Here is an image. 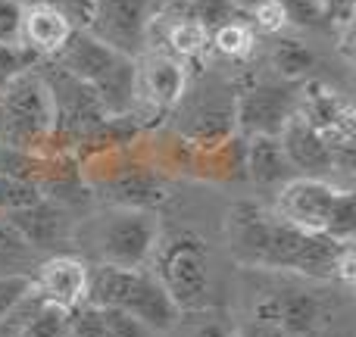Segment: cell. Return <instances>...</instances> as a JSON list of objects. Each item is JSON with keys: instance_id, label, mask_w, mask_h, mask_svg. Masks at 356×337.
Returning a JSON list of instances; mask_svg holds the SVG:
<instances>
[{"instance_id": "2e32d148", "label": "cell", "mask_w": 356, "mask_h": 337, "mask_svg": "<svg viewBox=\"0 0 356 337\" xmlns=\"http://www.w3.org/2000/svg\"><path fill=\"white\" fill-rule=\"evenodd\" d=\"M106 190H110V197L122 209H144V213L163 209L169 200H172L169 184L147 169H122L119 175L110 178Z\"/></svg>"}, {"instance_id": "44dd1931", "label": "cell", "mask_w": 356, "mask_h": 337, "mask_svg": "<svg viewBox=\"0 0 356 337\" xmlns=\"http://www.w3.org/2000/svg\"><path fill=\"white\" fill-rule=\"evenodd\" d=\"M309 66H313V54H309L307 44L294 41V38L275 41V47H272V69L282 79H288V81L303 79L309 72Z\"/></svg>"}, {"instance_id": "277c9868", "label": "cell", "mask_w": 356, "mask_h": 337, "mask_svg": "<svg viewBox=\"0 0 356 337\" xmlns=\"http://www.w3.org/2000/svg\"><path fill=\"white\" fill-rule=\"evenodd\" d=\"M88 306L119 309L135 315L147 328H172L178 319L175 303L166 297L154 275L141 269H119V265H88Z\"/></svg>"}, {"instance_id": "ba28073f", "label": "cell", "mask_w": 356, "mask_h": 337, "mask_svg": "<svg viewBox=\"0 0 356 337\" xmlns=\"http://www.w3.org/2000/svg\"><path fill=\"white\" fill-rule=\"evenodd\" d=\"M234 125L244 135H278L282 125L297 113V100L288 88L259 85L253 75L238 81V94L232 97Z\"/></svg>"}, {"instance_id": "5bb4252c", "label": "cell", "mask_w": 356, "mask_h": 337, "mask_svg": "<svg viewBox=\"0 0 356 337\" xmlns=\"http://www.w3.org/2000/svg\"><path fill=\"white\" fill-rule=\"evenodd\" d=\"M184 63L175 60V56L166 54H156L138 69V79H135V94L141 91V100L150 106V110H172V106L181 104L184 97Z\"/></svg>"}, {"instance_id": "f546056e", "label": "cell", "mask_w": 356, "mask_h": 337, "mask_svg": "<svg viewBox=\"0 0 356 337\" xmlns=\"http://www.w3.org/2000/svg\"><path fill=\"white\" fill-rule=\"evenodd\" d=\"M228 6H232V0H191V16L207 28H213V25H222V19L228 16Z\"/></svg>"}, {"instance_id": "1f68e13d", "label": "cell", "mask_w": 356, "mask_h": 337, "mask_svg": "<svg viewBox=\"0 0 356 337\" xmlns=\"http://www.w3.org/2000/svg\"><path fill=\"white\" fill-rule=\"evenodd\" d=\"M238 337H294V334H284L278 331V328H269V325H257V322H250V325L244 328Z\"/></svg>"}, {"instance_id": "836d02e7", "label": "cell", "mask_w": 356, "mask_h": 337, "mask_svg": "<svg viewBox=\"0 0 356 337\" xmlns=\"http://www.w3.org/2000/svg\"><path fill=\"white\" fill-rule=\"evenodd\" d=\"M163 6H169V10H188V16H191V0H163Z\"/></svg>"}, {"instance_id": "f1b7e54d", "label": "cell", "mask_w": 356, "mask_h": 337, "mask_svg": "<svg viewBox=\"0 0 356 337\" xmlns=\"http://www.w3.org/2000/svg\"><path fill=\"white\" fill-rule=\"evenodd\" d=\"M25 6L16 0H0V44H19Z\"/></svg>"}, {"instance_id": "9c48e42d", "label": "cell", "mask_w": 356, "mask_h": 337, "mask_svg": "<svg viewBox=\"0 0 356 337\" xmlns=\"http://www.w3.org/2000/svg\"><path fill=\"white\" fill-rule=\"evenodd\" d=\"M160 238L154 215L144 209H122L104 225L100 234V263L119 265V269H141L150 259Z\"/></svg>"}, {"instance_id": "3957f363", "label": "cell", "mask_w": 356, "mask_h": 337, "mask_svg": "<svg viewBox=\"0 0 356 337\" xmlns=\"http://www.w3.org/2000/svg\"><path fill=\"white\" fill-rule=\"evenodd\" d=\"M60 69H66L72 79L85 81L100 97L104 110L110 116H125L135 104V79L138 63L135 56L110 47V44L91 38L88 31H72L66 47L56 56H50Z\"/></svg>"}, {"instance_id": "8992f818", "label": "cell", "mask_w": 356, "mask_h": 337, "mask_svg": "<svg viewBox=\"0 0 356 337\" xmlns=\"http://www.w3.org/2000/svg\"><path fill=\"white\" fill-rule=\"evenodd\" d=\"M150 259H154L150 275L160 281L178 313H194L209 303V256L197 231L175 228L166 238H156Z\"/></svg>"}, {"instance_id": "e0dca14e", "label": "cell", "mask_w": 356, "mask_h": 337, "mask_svg": "<svg viewBox=\"0 0 356 337\" xmlns=\"http://www.w3.org/2000/svg\"><path fill=\"white\" fill-rule=\"evenodd\" d=\"M3 222L16 234H22L35 250H54V247L63 240V234H66V219H63L60 206H54L47 197H44L41 203H35V206H29V209L6 213Z\"/></svg>"}, {"instance_id": "cb8c5ba5", "label": "cell", "mask_w": 356, "mask_h": 337, "mask_svg": "<svg viewBox=\"0 0 356 337\" xmlns=\"http://www.w3.org/2000/svg\"><path fill=\"white\" fill-rule=\"evenodd\" d=\"M19 337H69V313L41 303V309L31 315V322Z\"/></svg>"}, {"instance_id": "7c38bea8", "label": "cell", "mask_w": 356, "mask_h": 337, "mask_svg": "<svg viewBox=\"0 0 356 337\" xmlns=\"http://www.w3.org/2000/svg\"><path fill=\"white\" fill-rule=\"evenodd\" d=\"M31 290L41 297V303L56 309H79L88 294V263L75 256H50L38 263L31 275Z\"/></svg>"}, {"instance_id": "d6a6232c", "label": "cell", "mask_w": 356, "mask_h": 337, "mask_svg": "<svg viewBox=\"0 0 356 337\" xmlns=\"http://www.w3.org/2000/svg\"><path fill=\"white\" fill-rule=\"evenodd\" d=\"M194 337H238L234 331H228L225 325H216V322H209V325H203L200 331H197Z\"/></svg>"}, {"instance_id": "4316f807", "label": "cell", "mask_w": 356, "mask_h": 337, "mask_svg": "<svg viewBox=\"0 0 356 337\" xmlns=\"http://www.w3.org/2000/svg\"><path fill=\"white\" fill-rule=\"evenodd\" d=\"M38 56L31 50H25L22 44H0V88H3L6 79H13L16 72L29 69Z\"/></svg>"}, {"instance_id": "6da1fadb", "label": "cell", "mask_w": 356, "mask_h": 337, "mask_svg": "<svg viewBox=\"0 0 356 337\" xmlns=\"http://www.w3.org/2000/svg\"><path fill=\"white\" fill-rule=\"evenodd\" d=\"M228 234H232L234 250L247 263L309 278H334L338 256L344 253V247H350L325 234L303 231L284 222L282 215L259 209L253 203H238L228 213Z\"/></svg>"}, {"instance_id": "4fadbf2b", "label": "cell", "mask_w": 356, "mask_h": 337, "mask_svg": "<svg viewBox=\"0 0 356 337\" xmlns=\"http://www.w3.org/2000/svg\"><path fill=\"white\" fill-rule=\"evenodd\" d=\"M278 144H282V150H284L288 166L303 172L307 178H322L325 172L334 169L332 150H328L325 138H322L319 131L300 116V113H294V116L282 125V131H278Z\"/></svg>"}, {"instance_id": "484cf974", "label": "cell", "mask_w": 356, "mask_h": 337, "mask_svg": "<svg viewBox=\"0 0 356 337\" xmlns=\"http://www.w3.org/2000/svg\"><path fill=\"white\" fill-rule=\"evenodd\" d=\"M288 6H284V0H257V6H253V25H257L259 31H266V35H275V31H282L284 25H288Z\"/></svg>"}, {"instance_id": "7a4b0ae2", "label": "cell", "mask_w": 356, "mask_h": 337, "mask_svg": "<svg viewBox=\"0 0 356 337\" xmlns=\"http://www.w3.org/2000/svg\"><path fill=\"white\" fill-rule=\"evenodd\" d=\"M56 141V110L41 72L22 69L0 88V147L41 156Z\"/></svg>"}, {"instance_id": "ffe728a7", "label": "cell", "mask_w": 356, "mask_h": 337, "mask_svg": "<svg viewBox=\"0 0 356 337\" xmlns=\"http://www.w3.org/2000/svg\"><path fill=\"white\" fill-rule=\"evenodd\" d=\"M169 50H172L175 60H194L207 50L209 44V28L203 22H197L194 16H181L169 25Z\"/></svg>"}, {"instance_id": "5b68a950", "label": "cell", "mask_w": 356, "mask_h": 337, "mask_svg": "<svg viewBox=\"0 0 356 337\" xmlns=\"http://www.w3.org/2000/svg\"><path fill=\"white\" fill-rule=\"evenodd\" d=\"M275 215L309 234L350 244L356 231V197L347 188H334L325 178H291L282 184Z\"/></svg>"}, {"instance_id": "d4e9b609", "label": "cell", "mask_w": 356, "mask_h": 337, "mask_svg": "<svg viewBox=\"0 0 356 337\" xmlns=\"http://www.w3.org/2000/svg\"><path fill=\"white\" fill-rule=\"evenodd\" d=\"M97 315H100V325H104L106 337H147V325H141V322L129 313H119V309H97Z\"/></svg>"}, {"instance_id": "52a82bcc", "label": "cell", "mask_w": 356, "mask_h": 337, "mask_svg": "<svg viewBox=\"0 0 356 337\" xmlns=\"http://www.w3.org/2000/svg\"><path fill=\"white\" fill-rule=\"evenodd\" d=\"M297 113L325 138L328 150H332L334 169L350 172L356 160V119H353V106L341 97L338 91L309 81L303 88V97L297 104Z\"/></svg>"}, {"instance_id": "30bf717a", "label": "cell", "mask_w": 356, "mask_h": 337, "mask_svg": "<svg viewBox=\"0 0 356 337\" xmlns=\"http://www.w3.org/2000/svg\"><path fill=\"white\" fill-rule=\"evenodd\" d=\"M250 322L278 328V331L294 334V337H313L328 322V313H325V303L316 294L291 288V290L266 294L263 300L253 306Z\"/></svg>"}, {"instance_id": "603a6c76", "label": "cell", "mask_w": 356, "mask_h": 337, "mask_svg": "<svg viewBox=\"0 0 356 337\" xmlns=\"http://www.w3.org/2000/svg\"><path fill=\"white\" fill-rule=\"evenodd\" d=\"M209 41H213V47L219 50L222 56H228V60H241V56H247L253 50V28L244 22H222L213 28V35H209Z\"/></svg>"}, {"instance_id": "83f0119b", "label": "cell", "mask_w": 356, "mask_h": 337, "mask_svg": "<svg viewBox=\"0 0 356 337\" xmlns=\"http://www.w3.org/2000/svg\"><path fill=\"white\" fill-rule=\"evenodd\" d=\"M29 294H31V275H3L0 278V319Z\"/></svg>"}, {"instance_id": "e575fe53", "label": "cell", "mask_w": 356, "mask_h": 337, "mask_svg": "<svg viewBox=\"0 0 356 337\" xmlns=\"http://www.w3.org/2000/svg\"><path fill=\"white\" fill-rule=\"evenodd\" d=\"M16 3H22V6H60L63 0H16Z\"/></svg>"}, {"instance_id": "d6986e66", "label": "cell", "mask_w": 356, "mask_h": 337, "mask_svg": "<svg viewBox=\"0 0 356 337\" xmlns=\"http://www.w3.org/2000/svg\"><path fill=\"white\" fill-rule=\"evenodd\" d=\"M38 250L0 219V278L3 275H35Z\"/></svg>"}, {"instance_id": "7402d4cb", "label": "cell", "mask_w": 356, "mask_h": 337, "mask_svg": "<svg viewBox=\"0 0 356 337\" xmlns=\"http://www.w3.org/2000/svg\"><path fill=\"white\" fill-rule=\"evenodd\" d=\"M41 200H44V190L38 181L16 178V175H0V215L29 209Z\"/></svg>"}, {"instance_id": "9a60e30c", "label": "cell", "mask_w": 356, "mask_h": 337, "mask_svg": "<svg viewBox=\"0 0 356 337\" xmlns=\"http://www.w3.org/2000/svg\"><path fill=\"white\" fill-rule=\"evenodd\" d=\"M72 31L75 28L60 13V6H25L19 44L35 56H56L72 38Z\"/></svg>"}, {"instance_id": "ac0fdd59", "label": "cell", "mask_w": 356, "mask_h": 337, "mask_svg": "<svg viewBox=\"0 0 356 337\" xmlns=\"http://www.w3.org/2000/svg\"><path fill=\"white\" fill-rule=\"evenodd\" d=\"M244 169L257 184H284L288 178V160L278 144V135H253L244 147Z\"/></svg>"}, {"instance_id": "4dcf8cb0", "label": "cell", "mask_w": 356, "mask_h": 337, "mask_svg": "<svg viewBox=\"0 0 356 337\" xmlns=\"http://www.w3.org/2000/svg\"><path fill=\"white\" fill-rule=\"evenodd\" d=\"M334 278H341L344 284L356 281V253L353 247H344V253L338 256V265H334Z\"/></svg>"}, {"instance_id": "8fae6325", "label": "cell", "mask_w": 356, "mask_h": 337, "mask_svg": "<svg viewBox=\"0 0 356 337\" xmlns=\"http://www.w3.org/2000/svg\"><path fill=\"white\" fill-rule=\"evenodd\" d=\"M147 3L150 0H94L88 35L135 56L147 38Z\"/></svg>"}]
</instances>
